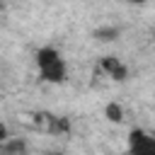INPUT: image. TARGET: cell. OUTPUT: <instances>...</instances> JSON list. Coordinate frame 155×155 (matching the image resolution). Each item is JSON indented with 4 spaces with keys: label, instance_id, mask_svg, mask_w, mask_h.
<instances>
[{
    "label": "cell",
    "instance_id": "1",
    "mask_svg": "<svg viewBox=\"0 0 155 155\" xmlns=\"http://www.w3.org/2000/svg\"><path fill=\"white\" fill-rule=\"evenodd\" d=\"M34 61H36V68H39V78L44 82H51V85H61L68 80V65H65V58L61 56V51L56 46H41L36 53H34Z\"/></svg>",
    "mask_w": 155,
    "mask_h": 155
},
{
    "label": "cell",
    "instance_id": "2",
    "mask_svg": "<svg viewBox=\"0 0 155 155\" xmlns=\"http://www.w3.org/2000/svg\"><path fill=\"white\" fill-rule=\"evenodd\" d=\"M128 155H155V136L143 128H133L128 133Z\"/></svg>",
    "mask_w": 155,
    "mask_h": 155
},
{
    "label": "cell",
    "instance_id": "3",
    "mask_svg": "<svg viewBox=\"0 0 155 155\" xmlns=\"http://www.w3.org/2000/svg\"><path fill=\"white\" fill-rule=\"evenodd\" d=\"M99 70L109 80H116V82H126L128 80V65L121 58H116V56H104L99 61Z\"/></svg>",
    "mask_w": 155,
    "mask_h": 155
},
{
    "label": "cell",
    "instance_id": "4",
    "mask_svg": "<svg viewBox=\"0 0 155 155\" xmlns=\"http://www.w3.org/2000/svg\"><path fill=\"white\" fill-rule=\"evenodd\" d=\"M70 128H73V124H70L68 116H53V114H48V121H46L44 131H48L51 136H68Z\"/></svg>",
    "mask_w": 155,
    "mask_h": 155
},
{
    "label": "cell",
    "instance_id": "5",
    "mask_svg": "<svg viewBox=\"0 0 155 155\" xmlns=\"http://www.w3.org/2000/svg\"><path fill=\"white\" fill-rule=\"evenodd\" d=\"M0 155H29V143L24 138H7L0 143Z\"/></svg>",
    "mask_w": 155,
    "mask_h": 155
},
{
    "label": "cell",
    "instance_id": "6",
    "mask_svg": "<svg viewBox=\"0 0 155 155\" xmlns=\"http://www.w3.org/2000/svg\"><path fill=\"white\" fill-rule=\"evenodd\" d=\"M92 36H94L97 41H102V44H111V41H116V39L121 36V29L114 27V24H102V27H97V29L92 31Z\"/></svg>",
    "mask_w": 155,
    "mask_h": 155
},
{
    "label": "cell",
    "instance_id": "7",
    "mask_svg": "<svg viewBox=\"0 0 155 155\" xmlns=\"http://www.w3.org/2000/svg\"><path fill=\"white\" fill-rule=\"evenodd\" d=\"M104 119L111 121V124H121L124 121V107L119 102H107L104 107Z\"/></svg>",
    "mask_w": 155,
    "mask_h": 155
},
{
    "label": "cell",
    "instance_id": "8",
    "mask_svg": "<svg viewBox=\"0 0 155 155\" xmlns=\"http://www.w3.org/2000/svg\"><path fill=\"white\" fill-rule=\"evenodd\" d=\"M10 138V128H7V124L5 121H0V143L2 140H7Z\"/></svg>",
    "mask_w": 155,
    "mask_h": 155
},
{
    "label": "cell",
    "instance_id": "9",
    "mask_svg": "<svg viewBox=\"0 0 155 155\" xmlns=\"http://www.w3.org/2000/svg\"><path fill=\"white\" fill-rule=\"evenodd\" d=\"M126 2H131V5H143V2H148V0H126Z\"/></svg>",
    "mask_w": 155,
    "mask_h": 155
},
{
    "label": "cell",
    "instance_id": "10",
    "mask_svg": "<svg viewBox=\"0 0 155 155\" xmlns=\"http://www.w3.org/2000/svg\"><path fill=\"white\" fill-rule=\"evenodd\" d=\"M46 155H61V153H46Z\"/></svg>",
    "mask_w": 155,
    "mask_h": 155
},
{
    "label": "cell",
    "instance_id": "11",
    "mask_svg": "<svg viewBox=\"0 0 155 155\" xmlns=\"http://www.w3.org/2000/svg\"><path fill=\"white\" fill-rule=\"evenodd\" d=\"M0 10H2V0H0Z\"/></svg>",
    "mask_w": 155,
    "mask_h": 155
},
{
    "label": "cell",
    "instance_id": "12",
    "mask_svg": "<svg viewBox=\"0 0 155 155\" xmlns=\"http://www.w3.org/2000/svg\"><path fill=\"white\" fill-rule=\"evenodd\" d=\"M153 39H155V31H153Z\"/></svg>",
    "mask_w": 155,
    "mask_h": 155
}]
</instances>
